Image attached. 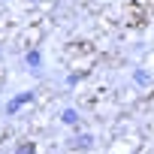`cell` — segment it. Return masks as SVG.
Masks as SVG:
<instances>
[{"label": "cell", "mask_w": 154, "mask_h": 154, "mask_svg": "<svg viewBox=\"0 0 154 154\" xmlns=\"http://www.w3.org/2000/svg\"><path fill=\"white\" fill-rule=\"evenodd\" d=\"M63 121H66V124H75L79 118H75V112H72V109H66V112H63Z\"/></svg>", "instance_id": "cell-1"}]
</instances>
